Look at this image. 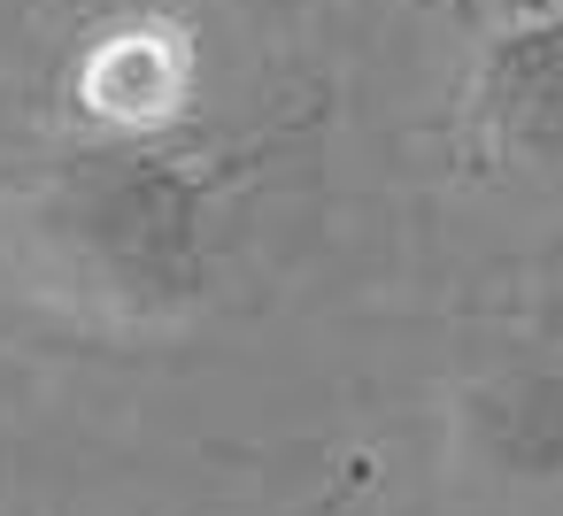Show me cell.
<instances>
[{"label":"cell","instance_id":"8992f818","mask_svg":"<svg viewBox=\"0 0 563 516\" xmlns=\"http://www.w3.org/2000/svg\"><path fill=\"white\" fill-rule=\"evenodd\" d=\"M363 485H371V478H363V462H355V470H347V478H332V485H317V493H309V501H294V508H286V516H347V508H355V501H363Z\"/></svg>","mask_w":563,"mask_h":516},{"label":"cell","instance_id":"5b68a950","mask_svg":"<svg viewBox=\"0 0 563 516\" xmlns=\"http://www.w3.org/2000/svg\"><path fill=\"white\" fill-rule=\"evenodd\" d=\"M232 24L255 32V40H286V32H309L324 16V0H224Z\"/></svg>","mask_w":563,"mask_h":516},{"label":"cell","instance_id":"3957f363","mask_svg":"<svg viewBox=\"0 0 563 516\" xmlns=\"http://www.w3.org/2000/svg\"><path fill=\"white\" fill-rule=\"evenodd\" d=\"M448 455L486 493H555L563 485V362L501 355L455 378Z\"/></svg>","mask_w":563,"mask_h":516},{"label":"cell","instance_id":"7a4b0ae2","mask_svg":"<svg viewBox=\"0 0 563 516\" xmlns=\"http://www.w3.org/2000/svg\"><path fill=\"white\" fill-rule=\"evenodd\" d=\"M463 147L501 178L563 186V0H540L471 47Z\"/></svg>","mask_w":563,"mask_h":516},{"label":"cell","instance_id":"277c9868","mask_svg":"<svg viewBox=\"0 0 563 516\" xmlns=\"http://www.w3.org/2000/svg\"><path fill=\"white\" fill-rule=\"evenodd\" d=\"M194 93V47L163 16H124L78 55V101L93 132L117 139H163Z\"/></svg>","mask_w":563,"mask_h":516},{"label":"cell","instance_id":"6da1fadb","mask_svg":"<svg viewBox=\"0 0 563 516\" xmlns=\"http://www.w3.org/2000/svg\"><path fill=\"white\" fill-rule=\"evenodd\" d=\"M217 201L209 155L93 132L16 193V262L93 332H178L217 293Z\"/></svg>","mask_w":563,"mask_h":516}]
</instances>
